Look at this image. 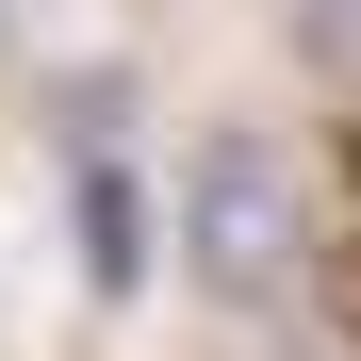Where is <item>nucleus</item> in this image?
Wrapping results in <instances>:
<instances>
[{
	"label": "nucleus",
	"instance_id": "1",
	"mask_svg": "<svg viewBox=\"0 0 361 361\" xmlns=\"http://www.w3.org/2000/svg\"><path fill=\"white\" fill-rule=\"evenodd\" d=\"M295 247H312V197H295V164L263 132H214L197 180H180V263H197L214 295H279Z\"/></svg>",
	"mask_w": 361,
	"mask_h": 361
},
{
	"label": "nucleus",
	"instance_id": "2",
	"mask_svg": "<svg viewBox=\"0 0 361 361\" xmlns=\"http://www.w3.org/2000/svg\"><path fill=\"white\" fill-rule=\"evenodd\" d=\"M82 279H99V295L148 279V197H132V164H82Z\"/></svg>",
	"mask_w": 361,
	"mask_h": 361
},
{
	"label": "nucleus",
	"instance_id": "3",
	"mask_svg": "<svg viewBox=\"0 0 361 361\" xmlns=\"http://www.w3.org/2000/svg\"><path fill=\"white\" fill-rule=\"evenodd\" d=\"M295 49H312L329 82H361V0H295Z\"/></svg>",
	"mask_w": 361,
	"mask_h": 361
}]
</instances>
